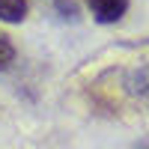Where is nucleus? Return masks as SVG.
Wrapping results in <instances>:
<instances>
[{
    "mask_svg": "<svg viewBox=\"0 0 149 149\" xmlns=\"http://www.w3.org/2000/svg\"><path fill=\"white\" fill-rule=\"evenodd\" d=\"M98 24H116L128 12V0H84Z\"/></svg>",
    "mask_w": 149,
    "mask_h": 149,
    "instance_id": "1",
    "label": "nucleus"
},
{
    "mask_svg": "<svg viewBox=\"0 0 149 149\" xmlns=\"http://www.w3.org/2000/svg\"><path fill=\"white\" fill-rule=\"evenodd\" d=\"M125 90H128L131 95H137L140 102L149 104V60L140 63V66H134V69L125 74Z\"/></svg>",
    "mask_w": 149,
    "mask_h": 149,
    "instance_id": "2",
    "label": "nucleus"
},
{
    "mask_svg": "<svg viewBox=\"0 0 149 149\" xmlns=\"http://www.w3.org/2000/svg\"><path fill=\"white\" fill-rule=\"evenodd\" d=\"M27 0H0V21L3 24H21L27 18Z\"/></svg>",
    "mask_w": 149,
    "mask_h": 149,
    "instance_id": "3",
    "label": "nucleus"
},
{
    "mask_svg": "<svg viewBox=\"0 0 149 149\" xmlns=\"http://www.w3.org/2000/svg\"><path fill=\"white\" fill-rule=\"evenodd\" d=\"M12 63H15V45L6 33H0V72H6Z\"/></svg>",
    "mask_w": 149,
    "mask_h": 149,
    "instance_id": "4",
    "label": "nucleus"
},
{
    "mask_svg": "<svg viewBox=\"0 0 149 149\" xmlns=\"http://www.w3.org/2000/svg\"><path fill=\"white\" fill-rule=\"evenodd\" d=\"M54 3L60 6V12H66V15H74V12H78V6H74V0H54Z\"/></svg>",
    "mask_w": 149,
    "mask_h": 149,
    "instance_id": "5",
    "label": "nucleus"
},
{
    "mask_svg": "<svg viewBox=\"0 0 149 149\" xmlns=\"http://www.w3.org/2000/svg\"><path fill=\"white\" fill-rule=\"evenodd\" d=\"M140 149H149V143H146V146H140Z\"/></svg>",
    "mask_w": 149,
    "mask_h": 149,
    "instance_id": "6",
    "label": "nucleus"
}]
</instances>
